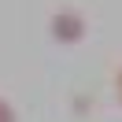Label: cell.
Instances as JSON below:
<instances>
[{"instance_id": "6da1fadb", "label": "cell", "mask_w": 122, "mask_h": 122, "mask_svg": "<svg viewBox=\"0 0 122 122\" xmlns=\"http://www.w3.org/2000/svg\"><path fill=\"white\" fill-rule=\"evenodd\" d=\"M48 33H52L56 45H81L85 33H89V22H85V15L78 8H56L52 19H48Z\"/></svg>"}, {"instance_id": "7a4b0ae2", "label": "cell", "mask_w": 122, "mask_h": 122, "mask_svg": "<svg viewBox=\"0 0 122 122\" xmlns=\"http://www.w3.org/2000/svg\"><path fill=\"white\" fill-rule=\"evenodd\" d=\"M0 122H19L15 104H11V100H4V96H0Z\"/></svg>"}, {"instance_id": "3957f363", "label": "cell", "mask_w": 122, "mask_h": 122, "mask_svg": "<svg viewBox=\"0 0 122 122\" xmlns=\"http://www.w3.org/2000/svg\"><path fill=\"white\" fill-rule=\"evenodd\" d=\"M115 100H118V104H122V67L115 70Z\"/></svg>"}]
</instances>
